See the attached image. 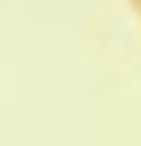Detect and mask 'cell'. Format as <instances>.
I'll use <instances>...</instances> for the list:
<instances>
[{
    "mask_svg": "<svg viewBox=\"0 0 141 146\" xmlns=\"http://www.w3.org/2000/svg\"><path fill=\"white\" fill-rule=\"evenodd\" d=\"M131 5H136V15H141V0H131Z\"/></svg>",
    "mask_w": 141,
    "mask_h": 146,
    "instance_id": "6da1fadb",
    "label": "cell"
}]
</instances>
